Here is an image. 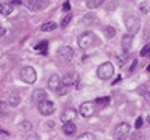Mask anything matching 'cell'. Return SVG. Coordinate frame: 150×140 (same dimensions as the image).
I'll return each mask as SVG.
<instances>
[{
  "instance_id": "cell-9",
  "label": "cell",
  "mask_w": 150,
  "mask_h": 140,
  "mask_svg": "<svg viewBox=\"0 0 150 140\" xmlns=\"http://www.w3.org/2000/svg\"><path fill=\"white\" fill-rule=\"evenodd\" d=\"M26 5H27V8H29L30 11L38 12V11L47 8V6H48V2H47V0H27Z\"/></svg>"
},
{
  "instance_id": "cell-25",
  "label": "cell",
  "mask_w": 150,
  "mask_h": 140,
  "mask_svg": "<svg viewBox=\"0 0 150 140\" xmlns=\"http://www.w3.org/2000/svg\"><path fill=\"white\" fill-rule=\"evenodd\" d=\"M110 103V98L107 96V98H99V99H96L95 101V104H99V106H107Z\"/></svg>"
},
{
  "instance_id": "cell-31",
  "label": "cell",
  "mask_w": 150,
  "mask_h": 140,
  "mask_svg": "<svg viewBox=\"0 0 150 140\" xmlns=\"http://www.w3.org/2000/svg\"><path fill=\"white\" fill-rule=\"evenodd\" d=\"M63 11H65V12H68V11H71V5H69L68 2H66V3L63 5Z\"/></svg>"
},
{
  "instance_id": "cell-29",
  "label": "cell",
  "mask_w": 150,
  "mask_h": 140,
  "mask_svg": "<svg viewBox=\"0 0 150 140\" xmlns=\"http://www.w3.org/2000/svg\"><path fill=\"white\" fill-rule=\"evenodd\" d=\"M141 125H143V119H141V118H138V119H137V122H135V128L138 130Z\"/></svg>"
},
{
  "instance_id": "cell-16",
  "label": "cell",
  "mask_w": 150,
  "mask_h": 140,
  "mask_svg": "<svg viewBox=\"0 0 150 140\" xmlns=\"http://www.w3.org/2000/svg\"><path fill=\"white\" fill-rule=\"evenodd\" d=\"M20 101H21V96H20L17 92L9 94V96H8V104H9V106L15 107V106H18V104H20Z\"/></svg>"
},
{
  "instance_id": "cell-14",
  "label": "cell",
  "mask_w": 150,
  "mask_h": 140,
  "mask_svg": "<svg viewBox=\"0 0 150 140\" xmlns=\"http://www.w3.org/2000/svg\"><path fill=\"white\" fill-rule=\"evenodd\" d=\"M0 14L2 15H12L14 14V5L12 3H0Z\"/></svg>"
},
{
  "instance_id": "cell-24",
  "label": "cell",
  "mask_w": 150,
  "mask_h": 140,
  "mask_svg": "<svg viewBox=\"0 0 150 140\" xmlns=\"http://www.w3.org/2000/svg\"><path fill=\"white\" fill-rule=\"evenodd\" d=\"M68 91H69V87H68V86H65V84H60V87L57 89L56 92H57L59 95H65V94H66Z\"/></svg>"
},
{
  "instance_id": "cell-8",
  "label": "cell",
  "mask_w": 150,
  "mask_h": 140,
  "mask_svg": "<svg viewBox=\"0 0 150 140\" xmlns=\"http://www.w3.org/2000/svg\"><path fill=\"white\" fill-rule=\"evenodd\" d=\"M38 109H39V113L44 114V116H50V114H53L54 110H56L54 104L51 103V101H48V99H45V101H42V103L38 104Z\"/></svg>"
},
{
  "instance_id": "cell-10",
  "label": "cell",
  "mask_w": 150,
  "mask_h": 140,
  "mask_svg": "<svg viewBox=\"0 0 150 140\" xmlns=\"http://www.w3.org/2000/svg\"><path fill=\"white\" fill-rule=\"evenodd\" d=\"M75 118H77V111H75L74 109H66L63 113H62L60 121L63 124H68V122H74Z\"/></svg>"
},
{
  "instance_id": "cell-28",
  "label": "cell",
  "mask_w": 150,
  "mask_h": 140,
  "mask_svg": "<svg viewBox=\"0 0 150 140\" xmlns=\"http://www.w3.org/2000/svg\"><path fill=\"white\" fill-rule=\"evenodd\" d=\"M140 11L143 12V14H149V6H147V3H143V5L140 6Z\"/></svg>"
},
{
  "instance_id": "cell-23",
  "label": "cell",
  "mask_w": 150,
  "mask_h": 140,
  "mask_svg": "<svg viewBox=\"0 0 150 140\" xmlns=\"http://www.w3.org/2000/svg\"><path fill=\"white\" fill-rule=\"evenodd\" d=\"M71 18H72V15H71V14H66V15H65V18L62 20V23H60V26H62V27H66L68 24L71 23Z\"/></svg>"
},
{
  "instance_id": "cell-17",
  "label": "cell",
  "mask_w": 150,
  "mask_h": 140,
  "mask_svg": "<svg viewBox=\"0 0 150 140\" xmlns=\"http://www.w3.org/2000/svg\"><path fill=\"white\" fill-rule=\"evenodd\" d=\"M122 47H123V50L125 51H128V50L132 47V35H125L123 36V39H122Z\"/></svg>"
},
{
  "instance_id": "cell-6",
  "label": "cell",
  "mask_w": 150,
  "mask_h": 140,
  "mask_svg": "<svg viewBox=\"0 0 150 140\" xmlns=\"http://www.w3.org/2000/svg\"><path fill=\"white\" fill-rule=\"evenodd\" d=\"M93 42H95V33H92V32H84L78 38L80 48H89L93 45Z\"/></svg>"
},
{
  "instance_id": "cell-7",
  "label": "cell",
  "mask_w": 150,
  "mask_h": 140,
  "mask_svg": "<svg viewBox=\"0 0 150 140\" xmlns=\"http://www.w3.org/2000/svg\"><path fill=\"white\" fill-rule=\"evenodd\" d=\"M96 111V104L92 103V101H86V103H83L80 106V114L83 118H90L93 116Z\"/></svg>"
},
{
  "instance_id": "cell-21",
  "label": "cell",
  "mask_w": 150,
  "mask_h": 140,
  "mask_svg": "<svg viewBox=\"0 0 150 140\" xmlns=\"http://www.w3.org/2000/svg\"><path fill=\"white\" fill-rule=\"evenodd\" d=\"M102 2H104V0H87V8H89V9H95L98 6H101Z\"/></svg>"
},
{
  "instance_id": "cell-5",
  "label": "cell",
  "mask_w": 150,
  "mask_h": 140,
  "mask_svg": "<svg viewBox=\"0 0 150 140\" xmlns=\"http://www.w3.org/2000/svg\"><path fill=\"white\" fill-rule=\"evenodd\" d=\"M131 133V125L128 122H122L116 126L114 130V139L116 140H125Z\"/></svg>"
},
{
  "instance_id": "cell-11",
  "label": "cell",
  "mask_w": 150,
  "mask_h": 140,
  "mask_svg": "<svg viewBox=\"0 0 150 140\" xmlns=\"http://www.w3.org/2000/svg\"><path fill=\"white\" fill-rule=\"evenodd\" d=\"M47 96H48V95H47V92L44 91V89H35L33 95H32V99H33V103L39 104V103H42V101L48 99Z\"/></svg>"
},
{
  "instance_id": "cell-33",
  "label": "cell",
  "mask_w": 150,
  "mask_h": 140,
  "mask_svg": "<svg viewBox=\"0 0 150 140\" xmlns=\"http://www.w3.org/2000/svg\"><path fill=\"white\" fill-rule=\"evenodd\" d=\"M3 35H5V29L0 27V36H3Z\"/></svg>"
},
{
  "instance_id": "cell-15",
  "label": "cell",
  "mask_w": 150,
  "mask_h": 140,
  "mask_svg": "<svg viewBox=\"0 0 150 140\" xmlns=\"http://www.w3.org/2000/svg\"><path fill=\"white\" fill-rule=\"evenodd\" d=\"M75 133H77V126H75L74 122L63 124V134L65 136H74Z\"/></svg>"
},
{
  "instance_id": "cell-19",
  "label": "cell",
  "mask_w": 150,
  "mask_h": 140,
  "mask_svg": "<svg viewBox=\"0 0 150 140\" xmlns=\"http://www.w3.org/2000/svg\"><path fill=\"white\" fill-rule=\"evenodd\" d=\"M20 128H21V131H24V133H30V131L33 130V125H32V122H29V121H23V122L20 124Z\"/></svg>"
},
{
  "instance_id": "cell-22",
  "label": "cell",
  "mask_w": 150,
  "mask_h": 140,
  "mask_svg": "<svg viewBox=\"0 0 150 140\" xmlns=\"http://www.w3.org/2000/svg\"><path fill=\"white\" fill-rule=\"evenodd\" d=\"M75 140H95V136L90 133H83L81 136H78Z\"/></svg>"
},
{
  "instance_id": "cell-34",
  "label": "cell",
  "mask_w": 150,
  "mask_h": 140,
  "mask_svg": "<svg viewBox=\"0 0 150 140\" xmlns=\"http://www.w3.org/2000/svg\"><path fill=\"white\" fill-rule=\"evenodd\" d=\"M147 121H149V124H150V116H149V118H147Z\"/></svg>"
},
{
  "instance_id": "cell-12",
  "label": "cell",
  "mask_w": 150,
  "mask_h": 140,
  "mask_svg": "<svg viewBox=\"0 0 150 140\" xmlns=\"http://www.w3.org/2000/svg\"><path fill=\"white\" fill-rule=\"evenodd\" d=\"M60 84H62V79L59 77L57 74H53L51 77H50V80H48V87L51 89V91H57V89L60 87Z\"/></svg>"
},
{
  "instance_id": "cell-18",
  "label": "cell",
  "mask_w": 150,
  "mask_h": 140,
  "mask_svg": "<svg viewBox=\"0 0 150 140\" xmlns=\"http://www.w3.org/2000/svg\"><path fill=\"white\" fill-rule=\"evenodd\" d=\"M56 27H57V23L48 21V23H45V24H42V26H41V30L42 32H53Z\"/></svg>"
},
{
  "instance_id": "cell-3",
  "label": "cell",
  "mask_w": 150,
  "mask_h": 140,
  "mask_svg": "<svg viewBox=\"0 0 150 140\" xmlns=\"http://www.w3.org/2000/svg\"><path fill=\"white\" fill-rule=\"evenodd\" d=\"M20 77L24 83L27 84H33L36 81V71L32 68V66H24L21 71H20Z\"/></svg>"
},
{
  "instance_id": "cell-2",
  "label": "cell",
  "mask_w": 150,
  "mask_h": 140,
  "mask_svg": "<svg viewBox=\"0 0 150 140\" xmlns=\"http://www.w3.org/2000/svg\"><path fill=\"white\" fill-rule=\"evenodd\" d=\"M140 18L135 17V15H126L125 17V26L128 29L129 35H135L137 32L140 30Z\"/></svg>"
},
{
  "instance_id": "cell-4",
  "label": "cell",
  "mask_w": 150,
  "mask_h": 140,
  "mask_svg": "<svg viewBox=\"0 0 150 140\" xmlns=\"http://www.w3.org/2000/svg\"><path fill=\"white\" fill-rule=\"evenodd\" d=\"M74 48L72 47H69V45H63V47H60L59 50H57V59L59 60H62V62H71L72 59H74Z\"/></svg>"
},
{
  "instance_id": "cell-30",
  "label": "cell",
  "mask_w": 150,
  "mask_h": 140,
  "mask_svg": "<svg viewBox=\"0 0 150 140\" xmlns=\"http://www.w3.org/2000/svg\"><path fill=\"white\" fill-rule=\"evenodd\" d=\"M44 47L47 48V42H41L39 45H36V50H44Z\"/></svg>"
},
{
  "instance_id": "cell-20",
  "label": "cell",
  "mask_w": 150,
  "mask_h": 140,
  "mask_svg": "<svg viewBox=\"0 0 150 140\" xmlns=\"http://www.w3.org/2000/svg\"><path fill=\"white\" fill-rule=\"evenodd\" d=\"M104 35L108 38V39H112V38L116 36V29L111 27V26H107V27L104 29Z\"/></svg>"
},
{
  "instance_id": "cell-27",
  "label": "cell",
  "mask_w": 150,
  "mask_h": 140,
  "mask_svg": "<svg viewBox=\"0 0 150 140\" xmlns=\"http://www.w3.org/2000/svg\"><path fill=\"white\" fill-rule=\"evenodd\" d=\"M140 54H141L143 57H144V56H149V54H150V48H149V45H147V47H144V48L141 50V53H140Z\"/></svg>"
},
{
  "instance_id": "cell-13",
  "label": "cell",
  "mask_w": 150,
  "mask_h": 140,
  "mask_svg": "<svg viewBox=\"0 0 150 140\" xmlns=\"http://www.w3.org/2000/svg\"><path fill=\"white\" fill-rule=\"evenodd\" d=\"M78 80V77H77V74L75 72H69V74H66L65 77H63V80H62V84H65V86H68V87H71L75 81Z\"/></svg>"
},
{
  "instance_id": "cell-1",
  "label": "cell",
  "mask_w": 150,
  "mask_h": 140,
  "mask_svg": "<svg viewBox=\"0 0 150 140\" xmlns=\"http://www.w3.org/2000/svg\"><path fill=\"white\" fill-rule=\"evenodd\" d=\"M96 74L101 80H108V79L112 77V74H114V66H112L111 62H105L102 65H99Z\"/></svg>"
},
{
  "instance_id": "cell-35",
  "label": "cell",
  "mask_w": 150,
  "mask_h": 140,
  "mask_svg": "<svg viewBox=\"0 0 150 140\" xmlns=\"http://www.w3.org/2000/svg\"><path fill=\"white\" fill-rule=\"evenodd\" d=\"M149 48H150V45H149Z\"/></svg>"
},
{
  "instance_id": "cell-26",
  "label": "cell",
  "mask_w": 150,
  "mask_h": 140,
  "mask_svg": "<svg viewBox=\"0 0 150 140\" xmlns=\"http://www.w3.org/2000/svg\"><path fill=\"white\" fill-rule=\"evenodd\" d=\"M26 140H39V136H38L36 133H27V136H26Z\"/></svg>"
},
{
  "instance_id": "cell-32",
  "label": "cell",
  "mask_w": 150,
  "mask_h": 140,
  "mask_svg": "<svg viewBox=\"0 0 150 140\" xmlns=\"http://www.w3.org/2000/svg\"><path fill=\"white\" fill-rule=\"evenodd\" d=\"M135 66H137V60H134V62H132V66H131V69H129V72H132Z\"/></svg>"
}]
</instances>
